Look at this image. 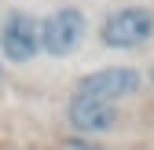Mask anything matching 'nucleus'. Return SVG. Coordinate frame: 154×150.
<instances>
[{
  "mask_svg": "<svg viewBox=\"0 0 154 150\" xmlns=\"http://www.w3.org/2000/svg\"><path fill=\"white\" fill-rule=\"evenodd\" d=\"M0 51L11 62H33L41 55V22L29 11H11L0 26Z\"/></svg>",
  "mask_w": 154,
  "mask_h": 150,
  "instance_id": "7ed1b4c3",
  "label": "nucleus"
},
{
  "mask_svg": "<svg viewBox=\"0 0 154 150\" xmlns=\"http://www.w3.org/2000/svg\"><path fill=\"white\" fill-rule=\"evenodd\" d=\"M66 121H70L73 132H81V136H103V132H110V128L118 124V103L73 92L70 103H66Z\"/></svg>",
  "mask_w": 154,
  "mask_h": 150,
  "instance_id": "39448f33",
  "label": "nucleus"
},
{
  "mask_svg": "<svg viewBox=\"0 0 154 150\" xmlns=\"http://www.w3.org/2000/svg\"><path fill=\"white\" fill-rule=\"evenodd\" d=\"M154 37V11L143 8V4H128V8H118L114 15H106V22L99 26V40L106 48H140Z\"/></svg>",
  "mask_w": 154,
  "mask_h": 150,
  "instance_id": "f257e3e1",
  "label": "nucleus"
},
{
  "mask_svg": "<svg viewBox=\"0 0 154 150\" xmlns=\"http://www.w3.org/2000/svg\"><path fill=\"white\" fill-rule=\"evenodd\" d=\"M66 150H103V146H92V143H70Z\"/></svg>",
  "mask_w": 154,
  "mask_h": 150,
  "instance_id": "423d86ee",
  "label": "nucleus"
},
{
  "mask_svg": "<svg viewBox=\"0 0 154 150\" xmlns=\"http://www.w3.org/2000/svg\"><path fill=\"white\" fill-rule=\"evenodd\" d=\"M88 33V18L81 8H59L41 22V51L51 59H66L81 48Z\"/></svg>",
  "mask_w": 154,
  "mask_h": 150,
  "instance_id": "f03ea898",
  "label": "nucleus"
},
{
  "mask_svg": "<svg viewBox=\"0 0 154 150\" xmlns=\"http://www.w3.org/2000/svg\"><path fill=\"white\" fill-rule=\"evenodd\" d=\"M0 84H4V66H0Z\"/></svg>",
  "mask_w": 154,
  "mask_h": 150,
  "instance_id": "0eeeda50",
  "label": "nucleus"
},
{
  "mask_svg": "<svg viewBox=\"0 0 154 150\" xmlns=\"http://www.w3.org/2000/svg\"><path fill=\"white\" fill-rule=\"evenodd\" d=\"M150 81H154V70H150Z\"/></svg>",
  "mask_w": 154,
  "mask_h": 150,
  "instance_id": "6e6552de",
  "label": "nucleus"
},
{
  "mask_svg": "<svg viewBox=\"0 0 154 150\" xmlns=\"http://www.w3.org/2000/svg\"><path fill=\"white\" fill-rule=\"evenodd\" d=\"M140 84H143V77H140L132 66H106V70L85 73V77L73 84V92H81V95H95V99H106V103H118V99L136 95Z\"/></svg>",
  "mask_w": 154,
  "mask_h": 150,
  "instance_id": "20e7f679",
  "label": "nucleus"
}]
</instances>
